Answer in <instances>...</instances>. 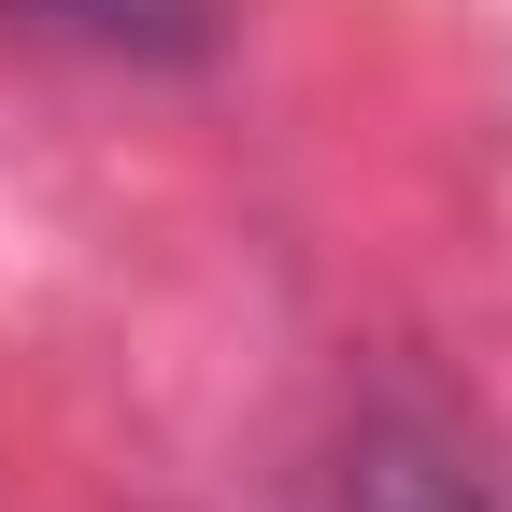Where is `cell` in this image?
Instances as JSON below:
<instances>
[{"instance_id": "6da1fadb", "label": "cell", "mask_w": 512, "mask_h": 512, "mask_svg": "<svg viewBox=\"0 0 512 512\" xmlns=\"http://www.w3.org/2000/svg\"><path fill=\"white\" fill-rule=\"evenodd\" d=\"M356 512H498V498L441 456V441H399V427H384L370 456H356Z\"/></svg>"}, {"instance_id": "7a4b0ae2", "label": "cell", "mask_w": 512, "mask_h": 512, "mask_svg": "<svg viewBox=\"0 0 512 512\" xmlns=\"http://www.w3.org/2000/svg\"><path fill=\"white\" fill-rule=\"evenodd\" d=\"M43 29H100V43H200V0H29Z\"/></svg>"}]
</instances>
